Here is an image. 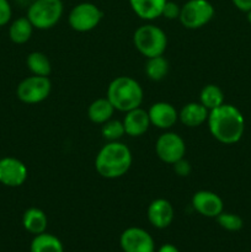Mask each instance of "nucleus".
Returning a JSON list of instances; mask_svg holds the SVG:
<instances>
[{
    "label": "nucleus",
    "instance_id": "nucleus-1",
    "mask_svg": "<svg viewBox=\"0 0 251 252\" xmlns=\"http://www.w3.org/2000/svg\"><path fill=\"white\" fill-rule=\"evenodd\" d=\"M208 129L217 142L225 145L238 143L245 130L243 113L235 106L224 102L219 107L209 111Z\"/></svg>",
    "mask_w": 251,
    "mask_h": 252
},
{
    "label": "nucleus",
    "instance_id": "nucleus-2",
    "mask_svg": "<svg viewBox=\"0 0 251 252\" xmlns=\"http://www.w3.org/2000/svg\"><path fill=\"white\" fill-rule=\"evenodd\" d=\"M132 162V152L125 143L108 142L96 154L95 170L103 179L116 180L127 174Z\"/></svg>",
    "mask_w": 251,
    "mask_h": 252
},
{
    "label": "nucleus",
    "instance_id": "nucleus-3",
    "mask_svg": "<svg viewBox=\"0 0 251 252\" xmlns=\"http://www.w3.org/2000/svg\"><path fill=\"white\" fill-rule=\"evenodd\" d=\"M106 97L110 100L116 111L126 113L142 106L144 91L135 79L121 75L108 84Z\"/></svg>",
    "mask_w": 251,
    "mask_h": 252
},
{
    "label": "nucleus",
    "instance_id": "nucleus-4",
    "mask_svg": "<svg viewBox=\"0 0 251 252\" xmlns=\"http://www.w3.org/2000/svg\"><path fill=\"white\" fill-rule=\"evenodd\" d=\"M133 44L145 58L164 56L167 47V36L164 30L157 25L145 24L134 31Z\"/></svg>",
    "mask_w": 251,
    "mask_h": 252
},
{
    "label": "nucleus",
    "instance_id": "nucleus-5",
    "mask_svg": "<svg viewBox=\"0 0 251 252\" xmlns=\"http://www.w3.org/2000/svg\"><path fill=\"white\" fill-rule=\"evenodd\" d=\"M64 12L62 0H36L30 4L26 17L37 30H49L61 21Z\"/></svg>",
    "mask_w": 251,
    "mask_h": 252
},
{
    "label": "nucleus",
    "instance_id": "nucleus-6",
    "mask_svg": "<svg viewBox=\"0 0 251 252\" xmlns=\"http://www.w3.org/2000/svg\"><path fill=\"white\" fill-rule=\"evenodd\" d=\"M216 10L209 0H187L181 6L179 21L185 29L198 30L214 17Z\"/></svg>",
    "mask_w": 251,
    "mask_h": 252
},
{
    "label": "nucleus",
    "instance_id": "nucleus-7",
    "mask_svg": "<svg viewBox=\"0 0 251 252\" xmlns=\"http://www.w3.org/2000/svg\"><path fill=\"white\" fill-rule=\"evenodd\" d=\"M103 11L94 2H79L69 11L68 24L76 32H90L100 25Z\"/></svg>",
    "mask_w": 251,
    "mask_h": 252
},
{
    "label": "nucleus",
    "instance_id": "nucleus-8",
    "mask_svg": "<svg viewBox=\"0 0 251 252\" xmlns=\"http://www.w3.org/2000/svg\"><path fill=\"white\" fill-rule=\"evenodd\" d=\"M52 91V83L48 76L31 75L19 83L16 96L21 102L36 105L47 100Z\"/></svg>",
    "mask_w": 251,
    "mask_h": 252
},
{
    "label": "nucleus",
    "instance_id": "nucleus-9",
    "mask_svg": "<svg viewBox=\"0 0 251 252\" xmlns=\"http://www.w3.org/2000/svg\"><path fill=\"white\" fill-rule=\"evenodd\" d=\"M155 153L162 162L172 165L185 158L186 143L177 133L165 132L157 139Z\"/></svg>",
    "mask_w": 251,
    "mask_h": 252
},
{
    "label": "nucleus",
    "instance_id": "nucleus-10",
    "mask_svg": "<svg viewBox=\"0 0 251 252\" xmlns=\"http://www.w3.org/2000/svg\"><path fill=\"white\" fill-rule=\"evenodd\" d=\"M120 245L123 252H155L154 239L138 226H130L121 234Z\"/></svg>",
    "mask_w": 251,
    "mask_h": 252
},
{
    "label": "nucleus",
    "instance_id": "nucleus-11",
    "mask_svg": "<svg viewBox=\"0 0 251 252\" xmlns=\"http://www.w3.org/2000/svg\"><path fill=\"white\" fill-rule=\"evenodd\" d=\"M29 177L27 166L20 159L5 157L0 159V184L6 187H20Z\"/></svg>",
    "mask_w": 251,
    "mask_h": 252
},
{
    "label": "nucleus",
    "instance_id": "nucleus-12",
    "mask_svg": "<svg viewBox=\"0 0 251 252\" xmlns=\"http://www.w3.org/2000/svg\"><path fill=\"white\" fill-rule=\"evenodd\" d=\"M192 207L206 218H217L224 211V202L216 192L201 189L192 196Z\"/></svg>",
    "mask_w": 251,
    "mask_h": 252
},
{
    "label": "nucleus",
    "instance_id": "nucleus-13",
    "mask_svg": "<svg viewBox=\"0 0 251 252\" xmlns=\"http://www.w3.org/2000/svg\"><path fill=\"white\" fill-rule=\"evenodd\" d=\"M149 223L157 229H166L175 218V209L171 202L165 198H157L150 202L147 209Z\"/></svg>",
    "mask_w": 251,
    "mask_h": 252
},
{
    "label": "nucleus",
    "instance_id": "nucleus-14",
    "mask_svg": "<svg viewBox=\"0 0 251 252\" xmlns=\"http://www.w3.org/2000/svg\"><path fill=\"white\" fill-rule=\"evenodd\" d=\"M148 115L152 126L164 130L172 128L179 121V111L171 103L164 101L153 103L148 110Z\"/></svg>",
    "mask_w": 251,
    "mask_h": 252
},
{
    "label": "nucleus",
    "instance_id": "nucleus-15",
    "mask_svg": "<svg viewBox=\"0 0 251 252\" xmlns=\"http://www.w3.org/2000/svg\"><path fill=\"white\" fill-rule=\"evenodd\" d=\"M125 127L126 134L132 138H138L144 135L152 126L148 115V110L142 107H137L126 112L125 118L122 121Z\"/></svg>",
    "mask_w": 251,
    "mask_h": 252
},
{
    "label": "nucleus",
    "instance_id": "nucleus-16",
    "mask_svg": "<svg viewBox=\"0 0 251 252\" xmlns=\"http://www.w3.org/2000/svg\"><path fill=\"white\" fill-rule=\"evenodd\" d=\"M209 111L201 102H188L179 111V121L188 128H197L207 122Z\"/></svg>",
    "mask_w": 251,
    "mask_h": 252
},
{
    "label": "nucleus",
    "instance_id": "nucleus-17",
    "mask_svg": "<svg viewBox=\"0 0 251 252\" xmlns=\"http://www.w3.org/2000/svg\"><path fill=\"white\" fill-rule=\"evenodd\" d=\"M130 9L139 19L153 21L161 17L162 9L167 0H128Z\"/></svg>",
    "mask_w": 251,
    "mask_h": 252
},
{
    "label": "nucleus",
    "instance_id": "nucleus-18",
    "mask_svg": "<svg viewBox=\"0 0 251 252\" xmlns=\"http://www.w3.org/2000/svg\"><path fill=\"white\" fill-rule=\"evenodd\" d=\"M22 225L27 233L32 235H38L46 231L48 226V218L47 214L37 207H31L26 209L22 216Z\"/></svg>",
    "mask_w": 251,
    "mask_h": 252
},
{
    "label": "nucleus",
    "instance_id": "nucleus-19",
    "mask_svg": "<svg viewBox=\"0 0 251 252\" xmlns=\"http://www.w3.org/2000/svg\"><path fill=\"white\" fill-rule=\"evenodd\" d=\"M115 111V107L107 97H100L89 105L88 117L95 125H103L112 118Z\"/></svg>",
    "mask_w": 251,
    "mask_h": 252
},
{
    "label": "nucleus",
    "instance_id": "nucleus-20",
    "mask_svg": "<svg viewBox=\"0 0 251 252\" xmlns=\"http://www.w3.org/2000/svg\"><path fill=\"white\" fill-rule=\"evenodd\" d=\"M34 27L26 16L17 17L9 26V38L15 44H24L30 41Z\"/></svg>",
    "mask_w": 251,
    "mask_h": 252
},
{
    "label": "nucleus",
    "instance_id": "nucleus-21",
    "mask_svg": "<svg viewBox=\"0 0 251 252\" xmlns=\"http://www.w3.org/2000/svg\"><path fill=\"white\" fill-rule=\"evenodd\" d=\"M30 252H64V246L59 238L44 231L34 235L30 245Z\"/></svg>",
    "mask_w": 251,
    "mask_h": 252
},
{
    "label": "nucleus",
    "instance_id": "nucleus-22",
    "mask_svg": "<svg viewBox=\"0 0 251 252\" xmlns=\"http://www.w3.org/2000/svg\"><path fill=\"white\" fill-rule=\"evenodd\" d=\"M26 65L32 75L49 76L52 71L51 61L42 52H31L26 58Z\"/></svg>",
    "mask_w": 251,
    "mask_h": 252
},
{
    "label": "nucleus",
    "instance_id": "nucleus-23",
    "mask_svg": "<svg viewBox=\"0 0 251 252\" xmlns=\"http://www.w3.org/2000/svg\"><path fill=\"white\" fill-rule=\"evenodd\" d=\"M144 71L152 81H161L169 73V62L164 56L147 58Z\"/></svg>",
    "mask_w": 251,
    "mask_h": 252
},
{
    "label": "nucleus",
    "instance_id": "nucleus-24",
    "mask_svg": "<svg viewBox=\"0 0 251 252\" xmlns=\"http://www.w3.org/2000/svg\"><path fill=\"white\" fill-rule=\"evenodd\" d=\"M199 102L208 111L214 110L224 103V93L218 85L208 84L199 93Z\"/></svg>",
    "mask_w": 251,
    "mask_h": 252
},
{
    "label": "nucleus",
    "instance_id": "nucleus-25",
    "mask_svg": "<svg viewBox=\"0 0 251 252\" xmlns=\"http://www.w3.org/2000/svg\"><path fill=\"white\" fill-rule=\"evenodd\" d=\"M101 134H102V137L107 142H117V140H120L123 135H126L122 121L112 120L111 118L110 121H107V122L102 125Z\"/></svg>",
    "mask_w": 251,
    "mask_h": 252
},
{
    "label": "nucleus",
    "instance_id": "nucleus-26",
    "mask_svg": "<svg viewBox=\"0 0 251 252\" xmlns=\"http://www.w3.org/2000/svg\"><path fill=\"white\" fill-rule=\"evenodd\" d=\"M216 219L219 226L226 231H239L244 226L243 219L238 214L228 213V212L223 211Z\"/></svg>",
    "mask_w": 251,
    "mask_h": 252
},
{
    "label": "nucleus",
    "instance_id": "nucleus-27",
    "mask_svg": "<svg viewBox=\"0 0 251 252\" xmlns=\"http://www.w3.org/2000/svg\"><path fill=\"white\" fill-rule=\"evenodd\" d=\"M180 11H181V6H180L179 4L167 0L166 4L164 5V9H162L161 16L167 20H175V19L179 20Z\"/></svg>",
    "mask_w": 251,
    "mask_h": 252
},
{
    "label": "nucleus",
    "instance_id": "nucleus-28",
    "mask_svg": "<svg viewBox=\"0 0 251 252\" xmlns=\"http://www.w3.org/2000/svg\"><path fill=\"white\" fill-rule=\"evenodd\" d=\"M12 9L9 0H0V27L11 21Z\"/></svg>",
    "mask_w": 251,
    "mask_h": 252
},
{
    "label": "nucleus",
    "instance_id": "nucleus-29",
    "mask_svg": "<svg viewBox=\"0 0 251 252\" xmlns=\"http://www.w3.org/2000/svg\"><path fill=\"white\" fill-rule=\"evenodd\" d=\"M172 169H174L175 174L180 177H187L192 171L191 164H189L188 160H186L185 158H182L179 161L172 164Z\"/></svg>",
    "mask_w": 251,
    "mask_h": 252
},
{
    "label": "nucleus",
    "instance_id": "nucleus-30",
    "mask_svg": "<svg viewBox=\"0 0 251 252\" xmlns=\"http://www.w3.org/2000/svg\"><path fill=\"white\" fill-rule=\"evenodd\" d=\"M231 2L240 11L248 12L251 10V0H231Z\"/></svg>",
    "mask_w": 251,
    "mask_h": 252
},
{
    "label": "nucleus",
    "instance_id": "nucleus-31",
    "mask_svg": "<svg viewBox=\"0 0 251 252\" xmlns=\"http://www.w3.org/2000/svg\"><path fill=\"white\" fill-rule=\"evenodd\" d=\"M157 252H180V251L179 249H177L175 245H172V244H164V245L160 246Z\"/></svg>",
    "mask_w": 251,
    "mask_h": 252
},
{
    "label": "nucleus",
    "instance_id": "nucleus-32",
    "mask_svg": "<svg viewBox=\"0 0 251 252\" xmlns=\"http://www.w3.org/2000/svg\"><path fill=\"white\" fill-rule=\"evenodd\" d=\"M246 14H248V21H249V24L251 25V10H250V11L246 12Z\"/></svg>",
    "mask_w": 251,
    "mask_h": 252
},
{
    "label": "nucleus",
    "instance_id": "nucleus-33",
    "mask_svg": "<svg viewBox=\"0 0 251 252\" xmlns=\"http://www.w3.org/2000/svg\"><path fill=\"white\" fill-rule=\"evenodd\" d=\"M29 1H31V2H32V1H36V0H29Z\"/></svg>",
    "mask_w": 251,
    "mask_h": 252
}]
</instances>
